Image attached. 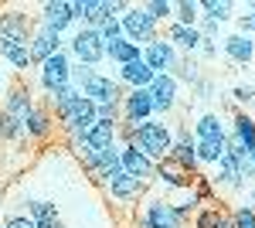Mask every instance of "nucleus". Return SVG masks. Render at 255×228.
<instances>
[{
	"instance_id": "21",
	"label": "nucleus",
	"mask_w": 255,
	"mask_h": 228,
	"mask_svg": "<svg viewBox=\"0 0 255 228\" xmlns=\"http://www.w3.org/2000/svg\"><path fill=\"white\" fill-rule=\"evenodd\" d=\"M153 78H157V72H153L143 58L116 68V82H119V85H126V92H129V89H150V82H153Z\"/></svg>"
},
{
	"instance_id": "32",
	"label": "nucleus",
	"mask_w": 255,
	"mask_h": 228,
	"mask_svg": "<svg viewBox=\"0 0 255 228\" xmlns=\"http://www.w3.org/2000/svg\"><path fill=\"white\" fill-rule=\"evenodd\" d=\"M191 191H194V198H197L201 208H208V205H221V201H218V191H215V184H211L208 174H197L194 184H191Z\"/></svg>"
},
{
	"instance_id": "25",
	"label": "nucleus",
	"mask_w": 255,
	"mask_h": 228,
	"mask_svg": "<svg viewBox=\"0 0 255 228\" xmlns=\"http://www.w3.org/2000/svg\"><path fill=\"white\" fill-rule=\"evenodd\" d=\"M228 136V126L221 113H201L194 123V140H225Z\"/></svg>"
},
{
	"instance_id": "11",
	"label": "nucleus",
	"mask_w": 255,
	"mask_h": 228,
	"mask_svg": "<svg viewBox=\"0 0 255 228\" xmlns=\"http://www.w3.org/2000/svg\"><path fill=\"white\" fill-rule=\"evenodd\" d=\"M102 191H106L116 205H139V201L150 194V184L139 181V177H129V174H119L116 181H109Z\"/></svg>"
},
{
	"instance_id": "33",
	"label": "nucleus",
	"mask_w": 255,
	"mask_h": 228,
	"mask_svg": "<svg viewBox=\"0 0 255 228\" xmlns=\"http://www.w3.org/2000/svg\"><path fill=\"white\" fill-rule=\"evenodd\" d=\"M197 20H201V3L197 0H180V3H174V24L197 27Z\"/></svg>"
},
{
	"instance_id": "37",
	"label": "nucleus",
	"mask_w": 255,
	"mask_h": 228,
	"mask_svg": "<svg viewBox=\"0 0 255 228\" xmlns=\"http://www.w3.org/2000/svg\"><path fill=\"white\" fill-rule=\"evenodd\" d=\"M27 215H31V218H34V222H44V218H51V215H58V208H55V205H51V201H44V198H31V201H27Z\"/></svg>"
},
{
	"instance_id": "31",
	"label": "nucleus",
	"mask_w": 255,
	"mask_h": 228,
	"mask_svg": "<svg viewBox=\"0 0 255 228\" xmlns=\"http://www.w3.org/2000/svg\"><path fill=\"white\" fill-rule=\"evenodd\" d=\"M68 150H72V157H75V160L82 164V171H85V174L96 167L99 150L92 147V143H89V140H85V136H82V140H68Z\"/></svg>"
},
{
	"instance_id": "4",
	"label": "nucleus",
	"mask_w": 255,
	"mask_h": 228,
	"mask_svg": "<svg viewBox=\"0 0 255 228\" xmlns=\"http://www.w3.org/2000/svg\"><path fill=\"white\" fill-rule=\"evenodd\" d=\"M119 24H123V38L139 44V48H146V44H153V41L160 38V24L146 14L143 3H133V7L119 17Z\"/></svg>"
},
{
	"instance_id": "44",
	"label": "nucleus",
	"mask_w": 255,
	"mask_h": 228,
	"mask_svg": "<svg viewBox=\"0 0 255 228\" xmlns=\"http://www.w3.org/2000/svg\"><path fill=\"white\" fill-rule=\"evenodd\" d=\"M0 228H7V225H3V222H0Z\"/></svg>"
},
{
	"instance_id": "9",
	"label": "nucleus",
	"mask_w": 255,
	"mask_h": 228,
	"mask_svg": "<svg viewBox=\"0 0 255 228\" xmlns=\"http://www.w3.org/2000/svg\"><path fill=\"white\" fill-rule=\"evenodd\" d=\"M85 99H92L96 106H123V95L126 89L116 82V75H106V72H96V78L82 89Z\"/></svg>"
},
{
	"instance_id": "2",
	"label": "nucleus",
	"mask_w": 255,
	"mask_h": 228,
	"mask_svg": "<svg viewBox=\"0 0 255 228\" xmlns=\"http://www.w3.org/2000/svg\"><path fill=\"white\" fill-rule=\"evenodd\" d=\"M65 51L72 55L75 65H92L99 68L106 61V41L96 27H75L72 38H65Z\"/></svg>"
},
{
	"instance_id": "22",
	"label": "nucleus",
	"mask_w": 255,
	"mask_h": 228,
	"mask_svg": "<svg viewBox=\"0 0 255 228\" xmlns=\"http://www.w3.org/2000/svg\"><path fill=\"white\" fill-rule=\"evenodd\" d=\"M221 51L232 58L235 65H252L255 61V41L252 38H245V34H238V31H232V34H225L221 38Z\"/></svg>"
},
{
	"instance_id": "40",
	"label": "nucleus",
	"mask_w": 255,
	"mask_h": 228,
	"mask_svg": "<svg viewBox=\"0 0 255 228\" xmlns=\"http://www.w3.org/2000/svg\"><path fill=\"white\" fill-rule=\"evenodd\" d=\"M99 34H102V41L123 38V24H119V17H106V20H102V27H99Z\"/></svg>"
},
{
	"instance_id": "28",
	"label": "nucleus",
	"mask_w": 255,
	"mask_h": 228,
	"mask_svg": "<svg viewBox=\"0 0 255 228\" xmlns=\"http://www.w3.org/2000/svg\"><path fill=\"white\" fill-rule=\"evenodd\" d=\"M85 140L96 147V150H109V147H119L116 143V123H92V130L85 133Z\"/></svg>"
},
{
	"instance_id": "30",
	"label": "nucleus",
	"mask_w": 255,
	"mask_h": 228,
	"mask_svg": "<svg viewBox=\"0 0 255 228\" xmlns=\"http://www.w3.org/2000/svg\"><path fill=\"white\" fill-rule=\"evenodd\" d=\"M194 150H197V164L201 167H215L225 157V140H197Z\"/></svg>"
},
{
	"instance_id": "7",
	"label": "nucleus",
	"mask_w": 255,
	"mask_h": 228,
	"mask_svg": "<svg viewBox=\"0 0 255 228\" xmlns=\"http://www.w3.org/2000/svg\"><path fill=\"white\" fill-rule=\"evenodd\" d=\"M34 24H38V17L27 14L24 7H3L0 10V38H10L17 44H31Z\"/></svg>"
},
{
	"instance_id": "14",
	"label": "nucleus",
	"mask_w": 255,
	"mask_h": 228,
	"mask_svg": "<svg viewBox=\"0 0 255 228\" xmlns=\"http://www.w3.org/2000/svg\"><path fill=\"white\" fill-rule=\"evenodd\" d=\"M153 119V99H150V89H129L123 95V123L129 126H139Z\"/></svg>"
},
{
	"instance_id": "17",
	"label": "nucleus",
	"mask_w": 255,
	"mask_h": 228,
	"mask_svg": "<svg viewBox=\"0 0 255 228\" xmlns=\"http://www.w3.org/2000/svg\"><path fill=\"white\" fill-rule=\"evenodd\" d=\"M119 160H123V174L153 184V167H157V160H150V157L143 150H136L133 143H129V147H119Z\"/></svg>"
},
{
	"instance_id": "10",
	"label": "nucleus",
	"mask_w": 255,
	"mask_h": 228,
	"mask_svg": "<svg viewBox=\"0 0 255 228\" xmlns=\"http://www.w3.org/2000/svg\"><path fill=\"white\" fill-rule=\"evenodd\" d=\"M177 92H180V85H177L174 75H157L150 82V99H153V116L163 119V116L177 113Z\"/></svg>"
},
{
	"instance_id": "16",
	"label": "nucleus",
	"mask_w": 255,
	"mask_h": 228,
	"mask_svg": "<svg viewBox=\"0 0 255 228\" xmlns=\"http://www.w3.org/2000/svg\"><path fill=\"white\" fill-rule=\"evenodd\" d=\"M31 61L34 65H44L51 55H58L61 48H65V38L61 34H55V31H48V27H41V24H34V34H31Z\"/></svg>"
},
{
	"instance_id": "6",
	"label": "nucleus",
	"mask_w": 255,
	"mask_h": 228,
	"mask_svg": "<svg viewBox=\"0 0 255 228\" xmlns=\"http://www.w3.org/2000/svg\"><path fill=\"white\" fill-rule=\"evenodd\" d=\"M92 123H96V102L85 99V95H79V102L65 116H58V130L68 136V140H82V136L92 130Z\"/></svg>"
},
{
	"instance_id": "5",
	"label": "nucleus",
	"mask_w": 255,
	"mask_h": 228,
	"mask_svg": "<svg viewBox=\"0 0 255 228\" xmlns=\"http://www.w3.org/2000/svg\"><path fill=\"white\" fill-rule=\"evenodd\" d=\"M38 85L44 89V95H55L58 89L72 85V55L65 48L58 55H51L44 65H38Z\"/></svg>"
},
{
	"instance_id": "15",
	"label": "nucleus",
	"mask_w": 255,
	"mask_h": 228,
	"mask_svg": "<svg viewBox=\"0 0 255 228\" xmlns=\"http://www.w3.org/2000/svg\"><path fill=\"white\" fill-rule=\"evenodd\" d=\"M177 58H180V51H177L163 34H160L153 44H146V48H143V61H146L157 75H170V68L177 65Z\"/></svg>"
},
{
	"instance_id": "41",
	"label": "nucleus",
	"mask_w": 255,
	"mask_h": 228,
	"mask_svg": "<svg viewBox=\"0 0 255 228\" xmlns=\"http://www.w3.org/2000/svg\"><path fill=\"white\" fill-rule=\"evenodd\" d=\"M197 55H201V58H218V41H204V38H201Z\"/></svg>"
},
{
	"instance_id": "34",
	"label": "nucleus",
	"mask_w": 255,
	"mask_h": 228,
	"mask_svg": "<svg viewBox=\"0 0 255 228\" xmlns=\"http://www.w3.org/2000/svg\"><path fill=\"white\" fill-rule=\"evenodd\" d=\"M143 7H146V14L157 24H170L174 20V0H146Z\"/></svg>"
},
{
	"instance_id": "20",
	"label": "nucleus",
	"mask_w": 255,
	"mask_h": 228,
	"mask_svg": "<svg viewBox=\"0 0 255 228\" xmlns=\"http://www.w3.org/2000/svg\"><path fill=\"white\" fill-rule=\"evenodd\" d=\"M0 61H7V68L17 78L27 75V68H34L31 48H27V44H17V41H10V38H0Z\"/></svg>"
},
{
	"instance_id": "8",
	"label": "nucleus",
	"mask_w": 255,
	"mask_h": 228,
	"mask_svg": "<svg viewBox=\"0 0 255 228\" xmlns=\"http://www.w3.org/2000/svg\"><path fill=\"white\" fill-rule=\"evenodd\" d=\"M191 184H194V174L184 171L174 157L157 160V167H153V184H150V188H163V194H170V191H184V188H191Z\"/></svg>"
},
{
	"instance_id": "26",
	"label": "nucleus",
	"mask_w": 255,
	"mask_h": 228,
	"mask_svg": "<svg viewBox=\"0 0 255 228\" xmlns=\"http://www.w3.org/2000/svg\"><path fill=\"white\" fill-rule=\"evenodd\" d=\"M228 133L235 136L245 150H255V119L245 113V109H235V113H232V126H228Z\"/></svg>"
},
{
	"instance_id": "39",
	"label": "nucleus",
	"mask_w": 255,
	"mask_h": 228,
	"mask_svg": "<svg viewBox=\"0 0 255 228\" xmlns=\"http://www.w3.org/2000/svg\"><path fill=\"white\" fill-rule=\"evenodd\" d=\"M235 160H238L242 177H245V181H255V150H245L242 157H235Z\"/></svg>"
},
{
	"instance_id": "36",
	"label": "nucleus",
	"mask_w": 255,
	"mask_h": 228,
	"mask_svg": "<svg viewBox=\"0 0 255 228\" xmlns=\"http://www.w3.org/2000/svg\"><path fill=\"white\" fill-rule=\"evenodd\" d=\"M228 215H232V228H255V211L249 201H238Z\"/></svg>"
},
{
	"instance_id": "43",
	"label": "nucleus",
	"mask_w": 255,
	"mask_h": 228,
	"mask_svg": "<svg viewBox=\"0 0 255 228\" xmlns=\"http://www.w3.org/2000/svg\"><path fill=\"white\" fill-rule=\"evenodd\" d=\"M218 228H232V215H228V211H221V218H218Z\"/></svg>"
},
{
	"instance_id": "29",
	"label": "nucleus",
	"mask_w": 255,
	"mask_h": 228,
	"mask_svg": "<svg viewBox=\"0 0 255 228\" xmlns=\"http://www.w3.org/2000/svg\"><path fill=\"white\" fill-rule=\"evenodd\" d=\"M197 3H201V14L211 17L215 24L235 20V3H228V0H197Z\"/></svg>"
},
{
	"instance_id": "23",
	"label": "nucleus",
	"mask_w": 255,
	"mask_h": 228,
	"mask_svg": "<svg viewBox=\"0 0 255 228\" xmlns=\"http://www.w3.org/2000/svg\"><path fill=\"white\" fill-rule=\"evenodd\" d=\"M163 38L174 44L180 55H197V48H201V34H197V27H184V24H167V34Z\"/></svg>"
},
{
	"instance_id": "27",
	"label": "nucleus",
	"mask_w": 255,
	"mask_h": 228,
	"mask_svg": "<svg viewBox=\"0 0 255 228\" xmlns=\"http://www.w3.org/2000/svg\"><path fill=\"white\" fill-rule=\"evenodd\" d=\"M170 75L177 78V85H180V82H187V85H194V89L201 85V78H204L194 55H180V58H177V65L170 68Z\"/></svg>"
},
{
	"instance_id": "12",
	"label": "nucleus",
	"mask_w": 255,
	"mask_h": 228,
	"mask_svg": "<svg viewBox=\"0 0 255 228\" xmlns=\"http://www.w3.org/2000/svg\"><path fill=\"white\" fill-rule=\"evenodd\" d=\"M194 147H197L194 133H191L187 126L177 123V126H174V147H170V157H174L184 171H191L197 177V174H201V164H197V150H194Z\"/></svg>"
},
{
	"instance_id": "1",
	"label": "nucleus",
	"mask_w": 255,
	"mask_h": 228,
	"mask_svg": "<svg viewBox=\"0 0 255 228\" xmlns=\"http://www.w3.org/2000/svg\"><path fill=\"white\" fill-rule=\"evenodd\" d=\"M133 147L143 150L150 160H163V157H170V147H174V123H163V119H157V116L146 119V123H139Z\"/></svg>"
},
{
	"instance_id": "13",
	"label": "nucleus",
	"mask_w": 255,
	"mask_h": 228,
	"mask_svg": "<svg viewBox=\"0 0 255 228\" xmlns=\"http://www.w3.org/2000/svg\"><path fill=\"white\" fill-rule=\"evenodd\" d=\"M38 10H41L38 24L48 27V31H55V34H61V38H65V31L75 24V17H72V3H68V0H48V3H41Z\"/></svg>"
},
{
	"instance_id": "18",
	"label": "nucleus",
	"mask_w": 255,
	"mask_h": 228,
	"mask_svg": "<svg viewBox=\"0 0 255 228\" xmlns=\"http://www.w3.org/2000/svg\"><path fill=\"white\" fill-rule=\"evenodd\" d=\"M51 130H55V113H51V106H48L44 99H38L34 109H31V116H27L24 133H27V140H34V143H44V140L51 136Z\"/></svg>"
},
{
	"instance_id": "38",
	"label": "nucleus",
	"mask_w": 255,
	"mask_h": 228,
	"mask_svg": "<svg viewBox=\"0 0 255 228\" xmlns=\"http://www.w3.org/2000/svg\"><path fill=\"white\" fill-rule=\"evenodd\" d=\"M228 95H232V106H235V109H242V106H245V109L255 106V89L252 85H235Z\"/></svg>"
},
{
	"instance_id": "35",
	"label": "nucleus",
	"mask_w": 255,
	"mask_h": 228,
	"mask_svg": "<svg viewBox=\"0 0 255 228\" xmlns=\"http://www.w3.org/2000/svg\"><path fill=\"white\" fill-rule=\"evenodd\" d=\"M221 205H208V208H197L194 218H191V228H218V218H221Z\"/></svg>"
},
{
	"instance_id": "24",
	"label": "nucleus",
	"mask_w": 255,
	"mask_h": 228,
	"mask_svg": "<svg viewBox=\"0 0 255 228\" xmlns=\"http://www.w3.org/2000/svg\"><path fill=\"white\" fill-rule=\"evenodd\" d=\"M106 58L119 68V65L139 61V58H143V48L133 44V41H126V38H113V41H106Z\"/></svg>"
},
{
	"instance_id": "3",
	"label": "nucleus",
	"mask_w": 255,
	"mask_h": 228,
	"mask_svg": "<svg viewBox=\"0 0 255 228\" xmlns=\"http://www.w3.org/2000/svg\"><path fill=\"white\" fill-rule=\"evenodd\" d=\"M139 205H143V211L136 215V228H187V222L174 211L167 194L163 198H150L146 194Z\"/></svg>"
},
{
	"instance_id": "42",
	"label": "nucleus",
	"mask_w": 255,
	"mask_h": 228,
	"mask_svg": "<svg viewBox=\"0 0 255 228\" xmlns=\"http://www.w3.org/2000/svg\"><path fill=\"white\" fill-rule=\"evenodd\" d=\"M38 228H65V225H61V215H51V218L38 222Z\"/></svg>"
},
{
	"instance_id": "19",
	"label": "nucleus",
	"mask_w": 255,
	"mask_h": 228,
	"mask_svg": "<svg viewBox=\"0 0 255 228\" xmlns=\"http://www.w3.org/2000/svg\"><path fill=\"white\" fill-rule=\"evenodd\" d=\"M119 174H123L119 147H109V150H99V160H96V167L89 171V181H92V184H99V188H106L109 181H116Z\"/></svg>"
}]
</instances>
